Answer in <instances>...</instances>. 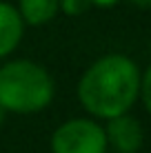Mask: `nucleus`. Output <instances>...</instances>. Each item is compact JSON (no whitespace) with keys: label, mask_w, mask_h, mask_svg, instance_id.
<instances>
[{"label":"nucleus","mask_w":151,"mask_h":153,"mask_svg":"<svg viewBox=\"0 0 151 153\" xmlns=\"http://www.w3.org/2000/svg\"><path fill=\"white\" fill-rule=\"evenodd\" d=\"M140 73L142 71L129 56H102L82 73L78 100L93 118L113 120L124 115L138 102Z\"/></svg>","instance_id":"nucleus-1"},{"label":"nucleus","mask_w":151,"mask_h":153,"mask_svg":"<svg viewBox=\"0 0 151 153\" xmlns=\"http://www.w3.org/2000/svg\"><path fill=\"white\" fill-rule=\"evenodd\" d=\"M54 78L33 60H9L0 67V107L7 113H38L54 100Z\"/></svg>","instance_id":"nucleus-2"},{"label":"nucleus","mask_w":151,"mask_h":153,"mask_svg":"<svg viewBox=\"0 0 151 153\" xmlns=\"http://www.w3.org/2000/svg\"><path fill=\"white\" fill-rule=\"evenodd\" d=\"M105 126L91 118H71L51 135V153H107Z\"/></svg>","instance_id":"nucleus-3"},{"label":"nucleus","mask_w":151,"mask_h":153,"mask_svg":"<svg viewBox=\"0 0 151 153\" xmlns=\"http://www.w3.org/2000/svg\"><path fill=\"white\" fill-rule=\"evenodd\" d=\"M105 138L107 146H111L116 153H138L144 144V129L136 115L124 113L107 120Z\"/></svg>","instance_id":"nucleus-4"},{"label":"nucleus","mask_w":151,"mask_h":153,"mask_svg":"<svg viewBox=\"0 0 151 153\" xmlns=\"http://www.w3.org/2000/svg\"><path fill=\"white\" fill-rule=\"evenodd\" d=\"M25 33V22L18 9L0 0V58H7L20 45Z\"/></svg>","instance_id":"nucleus-5"},{"label":"nucleus","mask_w":151,"mask_h":153,"mask_svg":"<svg viewBox=\"0 0 151 153\" xmlns=\"http://www.w3.org/2000/svg\"><path fill=\"white\" fill-rule=\"evenodd\" d=\"M16 9H18V13H20L25 25L40 27V25L51 22L58 16L60 0H20Z\"/></svg>","instance_id":"nucleus-6"},{"label":"nucleus","mask_w":151,"mask_h":153,"mask_svg":"<svg viewBox=\"0 0 151 153\" xmlns=\"http://www.w3.org/2000/svg\"><path fill=\"white\" fill-rule=\"evenodd\" d=\"M138 100L142 102L144 111H151V67L142 69V73H140V89H138Z\"/></svg>","instance_id":"nucleus-7"},{"label":"nucleus","mask_w":151,"mask_h":153,"mask_svg":"<svg viewBox=\"0 0 151 153\" xmlns=\"http://www.w3.org/2000/svg\"><path fill=\"white\" fill-rule=\"evenodd\" d=\"M93 7L91 0H60V11L65 16H82Z\"/></svg>","instance_id":"nucleus-8"},{"label":"nucleus","mask_w":151,"mask_h":153,"mask_svg":"<svg viewBox=\"0 0 151 153\" xmlns=\"http://www.w3.org/2000/svg\"><path fill=\"white\" fill-rule=\"evenodd\" d=\"M120 0H91V4H98V7H113Z\"/></svg>","instance_id":"nucleus-9"},{"label":"nucleus","mask_w":151,"mask_h":153,"mask_svg":"<svg viewBox=\"0 0 151 153\" xmlns=\"http://www.w3.org/2000/svg\"><path fill=\"white\" fill-rule=\"evenodd\" d=\"M136 7H140V9H149L151 7V0H131Z\"/></svg>","instance_id":"nucleus-10"},{"label":"nucleus","mask_w":151,"mask_h":153,"mask_svg":"<svg viewBox=\"0 0 151 153\" xmlns=\"http://www.w3.org/2000/svg\"><path fill=\"white\" fill-rule=\"evenodd\" d=\"M4 120H7V111H4V109L0 107V126L4 124Z\"/></svg>","instance_id":"nucleus-11"}]
</instances>
